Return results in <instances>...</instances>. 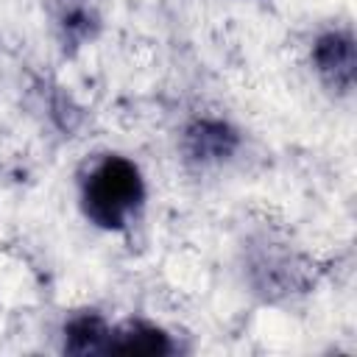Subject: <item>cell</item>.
I'll return each mask as SVG.
<instances>
[{"label": "cell", "instance_id": "obj_1", "mask_svg": "<svg viewBox=\"0 0 357 357\" xmlns=\"http://www.w3.org/2000/svg\"><path fill=\"white\" fill-rule=\"evenodd\" d=\"M145 201L139 167L126 156H103L81 190L84 215L100 229H123Z\"/></svg>", "mask_w": 357, "mask_h": 357}, {"label": "cell", "instance_id": "obj_2", "mask_svg": "<svg viewBox=\"0 0 357 357\" xmlns=\"http://www.w3.org/2000/svg\"><path fill=\"white\" fill-rule=\"evenodd\" d=\"M312 61L329 86H335L340 92L351 89L357 56H354V39L349 33H340V31L324 33L312 47Z\"/></svg>", "mask_w": 357, "mask_h": 357}, {"label": "cell", "instance_id": "obj_3", "mask_svg": "<svg viewBox=\"0 0 357 357\" xmlns=\"http://www.w3.org/2000/svg\"><path fill=\"white\" fill-rule=\"evenodd\" d=\"M237 148V134L220 120H195L184 131V153L192 162L209 165L229 159Z\"/></svg>", "mask_w": 357, "mask_h": 357}, {"label": "cell", "instance_id": "obj_4", "mask_svg": "<svg viewBox=\"0 0 357 357\" xmlns=\"http://www.w3.org/2000/svg\"><path fill=\"white\" fill-rule=\"evenodd\" d=\"M106 351H117V354H170L173 343L162 329H156L145 321H128L120 329H112Z\"/></svg>", "mask_w": 357, "mask_h": 357}, {"label": "cell", "instance_id": "obj_5", "mask_svg": "<svg viewBox=\"0 0 357 357\" xmlns=\"http://www.w3.org/2000/svg\"><path fill=\"white\" fill-rule=\"evenodd\" d=\"M112 329L98 312H81L64 324V351L70 354H106Z\"/></svg>", "mask_w": 357, "mask_h": 357}]
</instances>
